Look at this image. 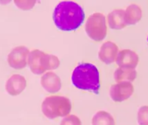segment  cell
I'll use <instances>...</instances> for the list:
<instances>
[{
  "label": "cell",
  "mask_w": 148,
  "mask_h": 125,
  "mask_svg": "<svg viewBox=\"0 0 148 125\" xmlns=\"http://www.w3.org/2000/svg\"><path fill=\"white\" fill-rule=\"evenodd\" d=\"M54 22L62 31H73L81 25L84 19L82 7L71 1H61L53 12Z\"/></svg>",
  "instance_id": "cell-1"
},
{
  "label": "cell",
  "mask_w": 148,
  "mask_h": 125,
  "mask_svg": "<svg viewBox=\"0 0 148 125\" xmlns=\"http://www.w3.org/2000/svg\"><path fill=\"white\" fill-rule=\"evenodd\" d=\"M72 83L77 88L98 93L100 88L99 73L91 63H82L75 68L71 77Z\"/></svg>",
  "instance_id": "cell-2"
},
{
  "label": "cell",
  "mask_w": 148,
  "mask_h": 125,
  "mask_svg": "<svg viewBox=\"0 0 148 125\" xmlns=\"http://www.w3.org/2000/svg\"><path fill=\"white\" fill-rule=\"evenodd\" d=\"M28 65L33 74L42 75L47 70L58 68L60 66V61L57 56L35 50L29 53Z\"/></svg>",
  "instance_id": "cell-3"
},
{
  "label": "cell",
  "mask_w": 148,
  "mask_h": 125,
  "mask_svg": "<svg viewBox=\"0 0 148 125\" xmlns=\"http://www.w3.org/2000/svg\"><path fill=\"white\" fill-rule=\"evenodd\" d=\"M42 110L44 115L51 119L66 117L71 110V101L66 97H47L42 102Z\"/></svg>",
  "instance_id": "cell-4"
},
{
  "label": "cell",
  "mask_w": 148,
  "mask_h": 125,
  "mask_svg": "<svg viewBox=\"0 0 148 125\" xmlns=\"http://www.w3.org/2000/svg\"><path fill=\"white\" fill-rule=\"evenodd\" d=\"M85 31L89 37L96 41H101L107 35L105 17L102 13H96L89 16L85 24Z\"/></svg>",
  "instance_id": "cell-5"
},
{
  "label": "cell",
  "mask_w": 148,
  "mask_h": 125,
  "mask_svg": "<svg viewBox=\"0 0 148 125\" xmlns=\"http://www.w3.org/2000/svg\"><path fill=\"white\" fill-rule=\"evenodd\" d=\"M29 50L27 47L19 46L14 48L8 56V63L14 69H22L27 65Z\"/></svg>",
  "instance_id": "cell-6"
},
{
  "label": "cell",
  "mask_w": 148,
  "mask_h": 125,
  "mask_svg": "<svg viewBox=\"0 0 148 125\" xmlns=\"http://www.w3.org/2000/svg\"><path fill=\"white\" fill-rule=\"evenodd\" d=\"M134 93V86L130 81H121L112 85L110 96L114 102H121L127 99Z\"/></svg>",
  "instance_id": "cell-7"
},
{
  "label": "cell",
  "mask_w": 148,
  "mask_h": 125,
  "mask_svg": "<svg viewBox=\"0 0 148 125\" xmlns=\"http://www.w3.org/2000/svg\"><path fill=\"white\" fill-rule=\"evenodd\" d=\"M116 61L119 68L135 69L138 63V56L130 50H123L119 52Z\"/></svg>",
  "instance_id": "cell-8"
},
{
  "label": "cell",
  "mask_w": 148,
  "mask_h": 125,
  "mask_svg": "<svg viewBox=\"0 0 148 125\" xmlns=\"http://www.w3.org/2000/svg\"><path fill=\"white\" fill-rule=\"evenodd\" d=\"M119 54L117 45L112 42H106L102 45L98 54L100 60L106 64H111L116 61Z\"/></svg>",
  "instance_id": "cell-9"
},
{
  "label": "cell",
  "mask_w": 148,
  "mask_h": 125,
  "mask_svg": "<svg viewBox=\"0 0 148 125\" xmlns=\"http://www.w3.org/2000/svg\"><path fill=\"white\" fill-rule=\"evenodd\" d=\"M26 81L22 75H14L8 79L6 84L7 93L12 96H16L20 94L25 89Z\"/></svg>",
  "instance_id": "cell-10"
},
{
  "label": "cell",
  "mask_w": 148,
  "mask_h": 125,
  "mask_svg": "<svg viewBox=\"0 0 148 125\" xmlns=\"http://www.w3.org/2000/svg\"><path fill=\"white\" fill-rule=\"evenodd\" d=\"M41 85L47 92L56 93L60 90L62 84L60 79L56 73L49 72L42 77Z\"/></svg>",
  "instance_id": "cell-11"
},
{
  "label": "cell",
  "mask_w": 148,
  "mask_h": 125,
  "mask_svg": "<svg viewBox=\"0 0 148 125\" xmlns=\"http://www.w3.org/2000/svg\"><path fill=\"white\" fill-rule=\"evenodd\" d=\"M108 24L113 29H121L126 26L125 22V10L116 9L113 10L107 17Z\"/></svg>",
  "instance_id": "cell-12"
},
{
  "label": "cell",
  "mask_w": 148,
  "mask_h": 125,
  "mask_svg": "<svg viewBox=\"0 0 148 125\" xmlns=\"http://www.w3.org/2000/svg\"><path fill=\"white\" fill-rule=\"evenodd\" d=\"M141 17L142 10L138 5H130L125 11V22L126 26L136 24L140 20Z\"/></svg>",
  "instance_id": "cell-13"
},
{
  "label": "cell",
  "mask_w": 148,
  "mask_h": 125,
  "mask_svg": "<svg viewBox=\"0 0 148 125\" xmlns=\"http://www.w3.org/2000/svg\"><path fill=\"white\" fill-rule=\"evenodd\" d=\"M136 71L132 68H119L114 73V77L117 83L121 81H133L136 78Z\"/></svg>",
  "instance_id": "cell-14"
},
{
  "label": "cell",
  "mask_w": 148,
  "mask_h": 125,
  "mask_svg": "<svg viewBox=\"0 0 148 125\" xmlns=\"http://www.w3.org/2000/svg\"><path fill=\"white\" fill-rule=\"evenodd\" d=\"M92 125H115V122L110 113L100 110L93 117Z\"/></svg>",
  "instance_id": "cell-15"
},
{
  "label": "cell",
  "mask_w": 148,
  "mask_h": 125,
  "mask_svg": "<svg viewBox=\"0 0 148 125\" xmlns=\"http://www.w3.org/2000/svg\"><path fill=\"white\" fill-rule=\"evenodd\" d=\"M138 122L139 125H148V106H143L139 108Z\"/></svg>",
  "instance_id": "cell-16"
},
{
  "label": "cell",
  "mask_w": 148,
  "mask_h": 125,
  "mask_svg": "<svg viewBox=\"0 0 148 125\" xmlns=\"http://www.w3.org/2000/svg\"><path fill=\"white\" fill-rule=\"evenodd\" d=\"M60 125H82V123L78 117L74 115H70L62 119Z\"/></svg>",
  "instance_id": "cell-17"
},
{
  "label": "cell",
  "mask_w": 148,
  "mask_h": 125,
  "mask_svg": "<svg viewBox=\"0 0 148 125\" xmlns=\"http://www.w3.org/2000/svg\"><path fill=\"white\" fill-rule=\"evenodd\" d=\"M15 5L22 10H30L36 4V1H15Z\"/></svg>",
  "instance_id": "cell-18"
},
{
  "label": "cell",
  "mask_w": 148,
  "mask_h": 125,
  "mask_svg": "<svg viewBox=\"0 0 148 125\" xmlns=\"http://www.w3.org/2000/svg\"><path fill=\"white\" fill-rule=\"evenodd\" d=\"M147 42H148V37H147Z\"/></svg>",
  "instance_id": "cell-19"
}]
</instances>
